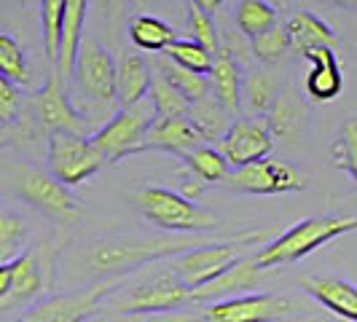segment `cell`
<instances>
[{
  "mask_svg": "<svg viewBox=\"0 0 357 322\" xmlns=\"http://www.w3.org/2000/svg\"><path fill=\"white\" fill-rule=\"evenodd\" d=\"M213 239L178 233V236H156V239H116V242H97L89 252V266L97 274H124L135 268H145L159 261L178 258L183 252L199 250Z\"/></svg>",
  "mask_w": 357,
  "mask_h": 322,
  "instance_id": "6da1fadb",
  "label": "cell"
},
{
  "mask_svg": "<svg viewBox=\"0 0 357 322\" xmlns=\"http://www.w3.org/2000/svg\"><path fill=\"white\" fill-rule=\"evenodd\" d=\"M266 236V231H245L236 233V236H229V239H213L210 245H204L199 250L169 258L164 266L169 268L188 290H197V287L213 282L215 277H220L236 261H242L248 255V247L255 245V242H264Z\"/></svg>",
  "mask_w": 357,
  "mask_h": 322,
  "instance_id": "7a4b0ae2",
  "label": "cell"
},
{
  "mask_svg": "<svg viewBox=\"0 0 357 322\" xmlns=\"http://www.w3.org/2000/svg\"><path fill=\"white\" fill-rule=\"evenodd\" d=\"M349 231H357V217L352 215H333V217H309L296 223L290 231H285L280 239H274L261 252H255V261L261 268H277L301 261L309 252L320 250L331 239L344 236Z\"/></svg>",
  "mask_w": 357,
  "mask_h": 322,
  "instance_id": "3957f363",
  "label": "cell"
},
{
  "mask_svg": "<svg viewBox=\"0 0 357 322\" xmlns=\"http://www.w3.org/2000/svg\"><path fill=\"white\" fill-rule=\"evenodd\" d=\"M8 180V188L17 194L22 201L40 210L59 223H75L81 220V201L73 197L68 185H62L52 172H40L24 164H8L3 169Z\"/></svg>",
  "mask_w": 357,
  "mask_h": 322,
  "instance_id": "277c9868",
  "label": "cell"
},
{
  "mask_svg": "<svg viewBox=\"0 0 357 322\" xmlns=\"http://www.w3.org/2000/svg\"><path fill=\"white\" fill-rule=\"evenodd\" d=\"M137 210L164 231L175 233H197V231H215L223 226V220L215 213L199 207L197 201L185 199L178 191L159 188V185H148L137 197Z\"/></svg>",
  "mask_w": 357,
  "mask_h": 322,
  "instance_id": "5b68a950",
  "label": "cell"
},
{
  "mask_svg": "<svg viewBox=\"0 0 357 322\" xmlns=\"http://www.w3.org/2000/svg\"><path fill=\"white\" fill-rule=\"evenodd\" d=\"M191 304V290L164 266L151 274L140 285L129 287L124 293H110V309L119 314H156V312H178Z\"/></svg>",
  "mask_w": 357,
  "mask_h": 322,
  "instance_id": "8992f818",
  "label": "cell"
},
{
  "mask_svg": "<svg viewBox=\"0 0 357 322\" xmlns=\"http://www.w3.org/2000/svg\"><path fill=\"white\" fill-rule=\"evenodd\" d=\"M153 121L156 110L151 100H143L132 107H119V113L110 116V121L91 135V143L100 148V153L107 161H119L143 151Z\"/></svg>",
  "mask_w": 357,
  "mask_h": 322,
  "instance_id": "52a82bcc",
  "label": "cell"
},
{
  "mask_svg": "<svg viewBox=\"0 0 357 322\" xmlns=\"http://www.w3.org/2000/svg\"><path fill=\"white\" fill-rule=\"evenodd\" d=\"M107 159L100 153V148L91 143L89 135H68L54 132L49 137V172L62 185H81L84 180L97 175Z\"/></svg>",
  "mask_w": 357,
  "mask_h": 322,
  "instance_id": "ba28073f",
  "label": "cell"
},
{
  "mask_svg": "<svg viewBox=\"0 0 357 322\" xmlns=\"http://www.w3.org/2000/svg\"><path fill=\"white\" fill-rule=\"evenodd\" d=\"M116 72H119V65L113 62L105 46L84 33L81 46H78L75 70H73L81 97L94 105H113L116 102Z\"/></svg>",
  "mask_w": 357,
  "mask_h": 322,
  "instance_id": "9c48e42d",
  "label": "cell"
},
{
  "mask_svg": "<svg viewBox=\"0 0 357 322\" xmlns=\"http://www.w3.org/2000/svg\"><path fill=\"white\" fill-rule=\"evenodd\" d=\"M220 185L229 191L255 194V197H277V194H293L306 188L304 178L296 167L274 159H261L248 167H239L220 180Z\"/></svg>",
  "mask_w": 357,
  "mask_h": 322,
  "instance_id": "30bf717a",
  "label": "cell"
},
{
  "mask_svg": "<svg viewBox=\"0 0 357 322\" xmlns=\"http://www.w3.org/2000/svg\"><path fill=\"white\" fill-rule=\"evenodd\" d=\"M116 287H121V279H110L73 296H54L49 301L33 306L17 322H86Z\"/></svg>",
  "mask_w": 357,
  "mask_h": 322,
  "instance_id": "8fae6325",
  "label": "cell"
},
{
  "mask_svg": "<svg viewBox=\"0 0 357 322\" xmlns=\"http://www.w3.org/2000/svg\"><path fill=\"white\" fill-rule=\"evenodd\" d=\"M33 107H36L38 118L46 129L54 132H68V135H89V124L86 116L70 102L68 91H65V81L59 78V72H52L43 84V89L33 97Z\"/></svg>",
  "mask_w": 357,
  "mask_h": 322,
  "instance_id": "7c38bea8",
  "label": "cell"
},
{
  "mask_svg": "<svg viewBox=\"0 0 357 322\" xmlns=\"http://www.w3.org/2000/svg\"><path fill=\"white\" fill-rule=\"evenodd\" d=\"M218 151L229 161V167L239 169L252 161L268 159V153L274 151V137L266 124L252 121V118H236L226 129V135L218 140Z\"/></svg>",
  "mask_w": 357,
  "mask_h": 322,
  "instance_id": "4fadbf2b",
  "label": "cell"
},
{
  "mask_svg": "<svg viewBox=\"0 0 357 322\" xmlns=\"http://www.w3.org/2000/svg\"><path fill=\"white\" fill-rule=\"evenodd\" d=\"M293 304L282 296L271 293H250V296H236L226 301H215L207 306L204 320L210 322H274L285 317Z\"/></svg>",
  "mask_w": 357,
  "mask_h": 322,
  "instance_id": "5bb4252c",
  "label": "cell"
},
{
  "mask_svg": "<svg viewBox=\"0 0 357 322\" xmlns=\"http://www.w3.org/2000/svg\"><path fill=\"white\" fill-rule=\"evenodd\" d=\"M271 274V268H261L255 255H245L242 261H236L231 268H226L220 277H215L213 282L191 290V304H204V301H226V298H236L245 296L248 290L264 285Z\"/></svg>",
  "mask_w": 357,
  "mask_h": 322,
  "instance_id": "9a60e30c",
  "label": "cell"
},
{
  "mask_svg": "<svg viewBox=\"0 0 357 322\" xmlns=\"http://www.w3.org/2000/svg\"><path fill=\"white\" fill-rule=\"evenodd\" d=\"M304 59L312 65L309 75H306V94L314 100V102H331L336 100L344 89V75H341L339 65V54L336 49H309L304 54Z\"/></svg>",
  "mask_w": 357,
  "mask_h": 322,
  "instance_id": "2e32d148",
  "label": "cell"
},
{
  "mask_svg": "<svg viewBox=\"0 0 357 322\" xmlns=\"http://www.w3.org/2000/svg\"><path fill=\"white\" fill-rule=\"evenodd\" d=\"M43 268L38 263L36 252H22L19 258H14V282L8 296L0 301V314L24 309L27 304H33L38 298V293L43 290Z\"/></svg>",
  "mask_w": 357,
  "mask_h": 322,
  "instance_id": "e0dca14e",
  "label": "cell"
},
{
  "mask_svg": "<svg viewBox=\"0 0 357 322\" xmlns=\"http://www.w3.org/2000/svg\"><path fill=\"white\" fill-rule=\"evenodd\" d=\"M301 287L328 312L357 322V287L352 282L336 279V277H306L301 279Z\"/></svg>",
  "mask_w": 357,
  "mask_h": 322,
  "instance_id": "ac0fdd59",
  "label": "cell"
},
{
  "mask_svg": "<svg viewBox=\"0 0 357 322\" xmlns=\"http://www.w3.org/2000/svg\"><path fill=\"white\" fill-rule=\"evenodd\" d=\"M199 145H207L202 140L194 124L188 118H156L151 132H148V140L145 148H156V151H169V153H178V156H188L191 151H197Z\"/></svg>",
  "mask_w": 357,
  "mask_h": 322,
  "instance_id": "d6986e66",
  "label": "cell"
},
{
  "mask_svg": "<svg viewBox=\"0 0 357 322\" xmlns=\"http://www.w3.org/2000/svg\"><path fill=\"white\" fill-rule=\"evenodd\" d=\"M153 84V70L140 54H126L116 72V105L132 107L148 100Z\"/></svg>",
  "mask_w": 357,
  "mask_h": 322,
  "instance_id": "ffe728a7",
  "label": "cell"
},
{
  "mask_svg": "<svg viewBox=\"0 0 357 322\" xmlns=\"http://www.w3.org/2000/svg\"><path fill=\"white\" fill-rule=\"evenodd\" d=\"M207 78H210L213 97L234 118L239 113V107H242V70H239V62L229 52H218L213 70H210Z\"/></svg>",
  "mask_w": 357,
  "mask_h": 322,
  "instance_id": "44dd1931",
  "label": "cell"
},
{
  "mask_svg": "<svg viewBox=\"0 0 357 322\" xmlns=\"http://www.w3.org/2000/svg\"><path fill=\"white\" fill-rule=\"evenodd\" d=\"M89 14V0H65V30H62V46H59V65L56 72L62 81H70L78 59V46L84 38V24Z\"/></svg>",
  "mask_w": 357,
  "mask_h": 322,
  "instance_id": "7402d4cb",
  "label": "cell"
},
{
  "mask_svg": "<svg viewBox=\"0 0 357 322\" xmlns=\"http://www.w3.org/2000/svg\"><path fill=\"white\" fill-rule=\"evenodd\" d=\"M287 36H290V46L304 56L309 49H320V46H328V49H336L339 46V38L336 33L317 19L314 14H306V11H298L287 19L285 24Z\"/></svg>",
  "mask_w": 357,
  "mask_h": 322,
  "instance_id": "603a6c76",
  "label": "cell"
},
{
  "mask_svg": "<svg viewBox=\"0 0 357 322\" xmlns=\"http://www.w3.org/2000/svg\"><path fill=\"white\" fill-rule=\"evenodd\" d=\"M229 113L220 107V102L213 97V91L207 94V97H202L197 102H191L188 107V121L194 124L199 135H202V140L207 143V140H220L223 135H226V129H229Z\"/></svg>",
  "mask_w": 357,
  "mask_h": 322,
  "instance_id": "cb8c5ba5",
  "label": "cell"
},
{
  "mask_svg": "<svg viewBox=\"0 0 357 322\" xmlns=\"http://www.w3.org/2000/svg\"><path fill=\"white\" fill-rule=\"evenodd\" d=\"M129 38L143 52H167V46L175 40V30L164 19L140 14L129 22Z\"/></svg>",
  "mask_w": 357,
  "mask_h": 322,
  "instance_id": "d4e9b609",
  "label": "cell"
},
{
  "mask_svg": "<svg viewBox=\"0 0 357 322\" xmlns=\"http://www.w3.org/2000/svg\"><path fill=\"white\" fill-rule=\"evenodd\" d=\"M277 19H280V11L268 0H242L236 6V27H239L242 36H248L250 40L255 36L271 30L274 24H280Z\"/></svg>",
  "mask_w": 357,
  "mask_h": 322,
  "instance_id": "484cf974",
  "label": "cell"
},
{
  "mask_svg": "<svg viewBox=\"0 0 357 322\" xmlns=\"http://www.w3.org/2000/svg\"><path fill=\"white\" fill-rule=\"evenodd\" d=\"M156 65H159V70H161V78H164L172 89H178L180 94L188 100V105L210 94V78H207V75H197V72L185 70V68L175 65V62L167 59V56L159 59Z\"/></svg>",
  "mask_w": 357,
  "mask_h": 322,
  "instance_id": "4316f807",
  "label": "cell"
},
{
  "mask_svg": "<svg viewBox=\"0 0 357 322\" xmlns=\"http://www.w3.org/2000/svg\"><path fill=\"white\" fill-rule=\"evenodd\" d=\"M40 30L43 52L52 65H59V46L65 30V0H40Z\"/></svg>",
  "mask_w": 357,
  "mask_h": 322,
  "instance_id": "83f0119b",
  "label": "cell"
},
{
  "mask_svg": "<svg viewBox=\"0 0 357 322\" xmlns=\"http://www.w3.org/2000/svg\"><path fill=\"white\" fill-rule=\"evenodd\" d=\"M280 100V86L266 72H250L242 81V105L252 113H271Z\"/></svg>",
  "mask_w": 357,
  "mask_h": 322,
  "instance_id": "f1b7e54d",
  "label": "cell"
},
{
  "mask_svg": "<svg viewBox=\"0 0 357 322\" xmlns=\"http://www.w3.org/2000/svg\"><path fill=\"white\" fill-rule=\"evenodd\" d=\"M167 59H172L175 65L185 68V70L197 72V75H210L215 62V54H210L202 43L191 40V38H175L167 52H164Z\"/></svg>",
  "mask_w": 357,
  "mask_h": 322,
  "instance_id": "f546056e",
  "label": "cell"
},
{
  "mask_svg": "<svg viewBox=\"0 0 357 322\" xmlns=\"http://www.w3.org/2000/svg\"><path fill=\"white\" fill-rule=\"evenodd\" d=\"M188 172L197 175L204 185H220V180L229 175V161L220 156V151L213 145H199L197 151H191L185 156Z\"/></svg>",
  "mask_w": 357,
  "mask_h": 322,
  "instance_id": "4dcf8cb0",
  "label": "cell"
},
{
  "mask_svg": "<svg viewBox=\"0 0 357 322\" xmlns=\"http://www.w3.org/2000/svg\"><path fill=\"white\" fill-rule=\"evenodd\" d=\"M0 75H6L14 86H30L33 84L30 62L22 52V46L3 30H0Z\"/></svg>",
  "mask_w": 357,
  "mask_h": 322,
  "instance_id": "1f68e13d",
  "label": "cell"
},
{
  "mask_svg": "<svg viewBox=\"0 0 357 322\" xmlns=\"http://www.w3.org/2000/svg\"><path fill=\"white\" fill-rule=\"evenodd\" d=\"M148 100L156 110V118H188V100L178 89H172L161 75H153Z\"/></svg>",
  "mask_w": 357,
  "mask_h": 322,
  "instance_id": "d6a6232c",
  "label": "cell"
},
{
  "mask_svg": "<svg viewBox=\"0 0 357 322\" xmlns=\"http://www.w3.org/2000/svg\"><path fill=\"white\" fill-rule=\"evenodd\" d=\"M331 153H333V164L339 169H347L357 183V116L344 121L339 140L331 145Z\"/></svg>",
  "mask_w": 357,
  "mask_h": 322,
  "instance_id": "836d02e7",
  "label": "cell"
},
{
  "mask_svg": "<svg viewBox=\"0 0 357 322\" xmlns=\"http://www.w3.org/2000/svg\"><path fill=\"white\" fill-rule=\"evenodd\" d=\"M250 49L261 62H280L290 49V36H287L285 24H274L271 30L255 36L250 40Z\"/></svg>",
  "mask_w": 357,
  "mask_h": 322,
  "instance_id": "e575fe53",
  "label": "cell"
},
{
  "mask_svg": "<svg viewBox=\"0 0 357 322\" xmlns=\"http://www.w3.org/2000/svg\"><path fill=\"white\" fill-rule=\"evenodd\" d=\"M188 30H191V40L202 43L207 52L218 56V52H220V38H218V27H215L210 14H204L202 8L191 6L188 8Z\"/></svg>",
  "mask_w": 357,
  "mask_h": 322,
  "instance_id": "d590c367",
  "label": "cell"
},
{
  "mask_svg": "<svg viewBox=\"0 0 357 322\" xmlns=\"http://www.w3.org/2000/svg\"><path fill=\"white\" fill-rule=\"evenodd\" d=\"M24 236H27V229L19 217L0 213V263L14 261V252L22 247Z\"/></svg>",
  "mask_w": 357,
  "mask_h": 322,
  "instance_id": "8d00e7d4",
  "label": "cell"
},
{
  "mask_svg": "<svg viewBox=\"0 0 357 322\" xmlns=\"http://www.w3.org/2000/svg\"><path fill=\"white\" fill-rule=\"evenodd\" d=\"M296 124H298V110L280 94L277 105L271 107V113H268V132H271V137H287L296 129Z\"/></svg>",
  "mask_w": 357,
  "mask_h": 322,
  "instance_id": "74e56055",
  "label": "cell"
},
{
  "mask_svg": "<svg viewBox=\"0 0 357 322\" xmlns=\"http://www.w3.org/2000/svg\"><path fill=\"white\" fill-rule=\"evenodd\" d=\"M204 314L197 312H156V314H121L116 322H199Z\"/></svg>",
  "mask_w": 357,
  "mask_h": 322,
  "instance_id": "f35d334b",
  "label": "cell"
},
{
  "mask_svg": "<svg viewBox=\"0 0 357 322\" xmlns=\"http://www.w3.org/2000/svg\"><path fill=\"white\" fill-rule=\"evenodd\" d=\"M19 113V91L17 86L6 78V75H0V121L3 124H8V121H14Z\"/></svg>",
  "mask_w": 357,
  "mask_h": 322,
  "instance_id": "ab89813d",
  "label": "cell"
},
{
  "mask_svg": "<svg viewBox=\"0 0 357 322\" xmlns=\"http://www.w3.org/2000/svg\"><path fill=\"white\" fill-rule=\"evenodd\" d=\"M11 282H14V261H8V263H0V301L8 296V290H11Z\"/></svg>",
  "mask_w": 357,
  "mask_h": 322,
  "instance_id": "60d3db41",
  "label": "cell"
},
{
  "mask_svg": "<svg viewBox=\"0 0 357 322\" xmlns=\"http://www.w3.org/2000/svg\"><path fill=\"white\" fill-rule=\"evenodd\" d=\"M191 6H197V8H202L204 14H210V17H213L215 11L223 6V0H191Z\"/></svg>",
  "mask_w": 357,
  "mask_h": 322,
  "instance_id": "b9f144b4",
  "label": "cell"
},
{
  "mask_svg": "<svg viewBox=\"0 0 357 322\" xmlns=\"http://www.w3.org/2000/svg\"><path fill=\"white\" fill-rule=\"evenodd\" d=\"M333 3H341V6H355L357 8V0H333Z\"/></svg>",
  "mask_w": 357,
  "mask_h": 322,
  "instance_id": "7bdbcfd3",
  "label": "cell"
},
{
  "mask_svg": "<svg viewBox=\"0 0 357 322\" xmlns=\"http://www.w3.org/2000/svg\"><path fill=\"white\" fill-rule=\"evenodd\" d=\"M0 143H3V137H0Z\"/></svg>",
  "mask_w": 357,
  "mask_h": 322,
  "instance_id": "ee69618b",
  "label": "cell"
},
{
  "mask_svg": "<svg viewBox=\"0 0 357 322\" xmlns=\"http://www.w3.org/2000/svg\"><path fill=\"white\" fill-rule=\"evenodd\" d=\"M140 3H143V0H140Z\"/></svg>",
  "mask_w": 357,
  "mask_h": 322,
  "instance_id": "f6af8a7d",
  "label": "cell"
},
{
  "mask_svg": "<svg viewBox=\"0 0 357 322\" xmlns=\"http://www.w3.org/2000/svg\"><path fill=\"white\" fill-rule=\"evenodd\" d=\"M0 317H3V314H0Z\"/></svg>",
  "mask_w": 357,
  "mask_h": 322,
  "instance_id": "bcb514c9",
  "label": "cell"
}]
</instances>
